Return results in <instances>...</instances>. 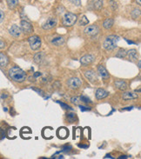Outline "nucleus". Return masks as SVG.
<instances>
[{"label":"nucleus","instance_id":"nucleus-35","mask_svg":"<svg viewBox=\"0 0 141 159\" xmlns=\"http://www.w3.org/2000/svg\"><path fill=\"white\" fill-rule=\"evenodd\" d=\"M4 18V13L2 10H0V23L3 22V20Z\"/></svg>","mask_w":141,"mask_h":159},{"label":"nucleus","instance_id":"nucleus-21","mask_svg":"<svg viewBox=\"0 0 141 159\" xmlns=\"http://www.w3.org/2000/svg\"><path fill=\"white\" fill-rule=\"evenodd\" d=\"M113 23H114V21H113L112 18H107V19H105L104 21L103 26L105 29H111V27H112V25H113Z\"/></svg>","mask_w":141,"mask_h":159},{"label":"nucleus","instance_id":"nucleus-31","mask_svg":"<svg viewBox=\"0 0 141 159\" xmlns=\"http://www.w3.org/2000/svg\"><path fill=\"white\" fill-rule=\"evenodd\" d=\"M110 5H111V9L113 10H117V8H118V4H117V3H116L114 0H111V2H110Z\"/></svg>","mask_w":141,"mask_h":159},{"label":"nucleus","instance_id":"nucleus-18","mask_svg":"<svg viewBox=\"0 0 141 159\" xmlns=\"http://www.w3.org/2000/svg\"><path fill=\"white\" fill-rule=\"evenodd\" d=\"M115 86L119 89H120V90H125L127 89V84L125 81H123V80L115 82Z\"/></svg>","mask_w":141,"mask_h":159},{"label":"nucleus","instance_id":"nucleus-34","mask_svg":"<svg viewBox=\"0 0 141 159\" xmlns=\"http://www.w3.org/2000/svg\"><path fill=\"white\" fill-rule=\"evenodd\" d=\"M79 108H80L81 111H87V110H91V108H90V107L84 106V105H79Z\"/></svg>","mask_w":141,"mask_h":159},{"label":"nucleus","instance_id":"nucleus-2","mask_svg":"<svg viewBox=\"0 0 141 159\" xmlns=\"http://www.w3.org/2000/svg\"><path fill=\"white\" fill-rule=\"evenodd\" d=\"M119 40V38L118 36H115V35H111L109 37H107L105 42H104V48L107 50H114L117 48V44H118V42Z\"/></svg>","mask_w":141,"mask_h":159},{"label":"nucleus","instance_id":"nucleus-22","mask_svg":"<svg viewBox=\"0 0 141 159\" xmlns=\"http://www.w3.org/2000/svg\"><path fill=\"white\" fill-rule=\"evenodd\" d=\"M51 43L56 46H59L65 43V39L62 37H58V38H55L51 40Z\"/></svg>","mask_w":141,"mask_h":159},{"label":"nucleus","instance_id":"nucleus-27","mask_svg":"<svg viewBox=\"0 0 141 159\" xmlns=\"http://www.w3.org/2000/svg\"><path fill=\"white\" fill-rule=\"evenodd\" d=\"M126 55H127V51L125 50V49H120V50L118 51V53L116 54V57L123 58H125Z\"/></svg>","mask_w":141,"mask_h":159},{"label":"nucleus","instance_id":"nucleus-15","mask_svg":"<svg viewBox=\"0 0 141 159\" xmlns=\"http://www.w3.org/2000/svg\"><path fill=\"white\" fill-rule=\"evenodd\" d=\"M45 54L43 51L39 52L34 56V62L36 64H41L45 60Z\"/></svg>","mask_w":141,"mask_h":159},{"label":"nucleus","instance_id":"nucleus-38","mask_svg":"<svg viewBox=\"0 0 141 159\" xmlns=\"http://www.w3.org/2000/svg\"><path fill=\"white\" fill-rule=\"evenodd\" d=\"M137 3H138V4H139V5H140V4H141V0H137Z\"/></svg>","mask_w":141,"mask_h":159},{"label":"nucleus","instance_id":"nucleus-17","mask_svg":"<svg viewBox=\"0 0 141 159\" xmlns=\"http://www.w3.org/2000/svg\"><path fill=\"white\" fill-rule=\"evenodd\" d=\"M98 71H99V75H100L103 78H107L109 77V73H108V71L106 70V69H105L103 65H99V67H98Z\"/></svg>","mask_w":141,"mask_h":159},{"label":"nucleus","instance_id":"nucleus-4","mask_svg":"<svg viewBox=\"0 0 141 159\" xmlns=\"http://www.w3.org/2000/svg\"><path fill=\"white\" fill-rule=\"evenodd\" d=\"M29 44L31 50H36L40 48L41 40L38 36H32L29 38Z\"/></svg>","mask_w":141,"mask_h":159},{"label":"nucleus","instance_id":"nucleus-16","mask_svg":"<svg viewBox=\"0 0 141 159\" xmlns=\"http://www.w3.org/2000/svg\"><path fill=\"white\" fill-rule=\"evenodd\" d=\"M42 134H43V137L46 139H50L52 138V129L50 127H46L43 129L42 131Z\"/></svg>","mask_w":141,"mask_h":159},{"label":"nucleus","instance_id":"nucleus-20","mask_svg":"<svg viewBox=\"0 0 141 159\" xmlns=\"http://www.w3.org/2000/svg\"><path fill=\"white\" fill-rule=\"evenodd\" d=\"M127 55H128V58H129V59L132 60V61H134V60H137L138 58V53H137V50H130L129 51H127Z\"/></svg>","mask_w":141,"mask_h":159},{"label":"nucleus","instance_id":"nucleus-29","mask_svg":"<svg viewBox=\"0 0 141 159\" xmlns=\"http://www.w3.org/2000/svg\"><path fill=\"white\" fill-rule=\"evenodd\" d=\"M80 100H81V102H84V103H85V104H88V103H90V104H91V101L90 100V98H87V97H85V96H81Z\"/></svg>","mask_w":141,"mask_h":159},{"label":"nucleus","instance_id":"nucleus-8","mask_svg":"<svg viewBox=\"0 0 141 159\" xmlns=\"http://www.w3.org/2000/svg\"><path fill=\"white\" fill-rule=\"evenodd\" d=\"M56 25H57V19L55 18H50L43 24V28L45 30H50L54 28Z\"/></svg>","mask_w":141,"mask_h":159},{"label":"nucleus","instance_id":"nucleus-19","mask_svg":"<svg viewBox=\"0 0 141 159\" xmlns=\"http://www.w3.org/2000/svg\"><path fill=\"white\" fill-rule=\"evenodd\" d=\"M7 64H8V58L4 54L0 52V66L5 67Z\"/></svg>","mask_w":141,"mask_h":159},{"label":"nucleus","instance_id":"nucleus-25","mask_svg":"<svg viewBox=\"0 0 141 159\" xmlns=\"http://www.w3.org/2000/svg\"><path fill=\"white\" fill-rule=\"evenodd\" d=\"M79 25H81V26L87 25V24H89V20H88V18H87L85 16H82L80 20L79 21Z\"/></svg>","mask_w":141,"mask_h":159},{"label":"nucleus","instance_id":"nucleus-13","mask_svg":"<svg viewBox=\"0 0 141 159\" xmlns=\"http://www.w3.org/2000/svg\"><path fill=\"white\" fill-rule=\"evenodd\" d=\"M109 95V93L104 89H98L96 91V98L97 99H104L105 98H107Z\"/></svg>","mask_w":141,"mask_h":159},{"label":"nucleus","instance_id":"nucleus-6","mask_svg":"<svg viewBox=\"0 0 141 159\" xmlns=\"http://www.w3.org/2000/svg\"><path fill=\"white\" fill-rule=\"evenodd\" d=\"M21 30L24 31V33L26 34H29V33H31L32 32V26L30 24V23L26 20H22L21 21Z\"/></svg>","mask_w":141,"mask_h":159},{"label":"nucleus","instance_id":"nucleus-7","mask_svg":"<svg viewBox=\"0 0 141 159\" xmlns=\"http://www.w3.org/2000/svg\"><path fill=\"white\" fill-rule=\"evenodd\" d=\"M85 33L88 36H95L99 33V29L97 25H89L85 29Z\"/></svg>","mask_w":141,"mask_h":159},{"label":"nucleus","instance_id":"nucleus-23","mask_svg":"<svg viewBox=\"0 0 141 159\" xmlns=\"http://www.w3.org/2000/svg\"><path fill=\"white\" fill-rule=\"evenodd\" d=\"M93 7L97 10H100L103 7V0H93Z\"/></svg>","mask_w":141,"mask_h":159},{"label":"nucleus","instance_id":"nucleus-30","mask_svg":"<svg viewBox=\"0 0 141 159\" xmlns=\"http://www.w3.org/2000/svg\"><path fill=\"white\" fill-rule=\"evenodd\" d=\"M68 1L70 2L72 4L76 5V6H80L81 2H82V0H68Z\"/></svg>","mask_w":141,"mask_h":159},{"label":"nucleus","instance_id":"nucleus-28","mask_svg":"<svg viewBox=\"0 0 141 159\" xmlns=\"http://www.w3.org/2000/svg\"><path fill=\"white\" fill-rule=\"evenodd\" d=\"M70 100H71V102H72L73 104H79L81 102L80 97H74V98H72Z\"/></svg>","mask_w":141,"mask_h":159},{"label":"nucleus","instance_id":"nucleus-24","mask_svg":"<svg viewBox=\"0 0 141 159\" xmlns=\"http://www.w3.org/2000/svg\"><path fill=\"white\" fill-rule=\"evenodd\" d=\"M6 1H7V4L10 9L15 8L19 4V0H6Z\"/></svg>","mask_w":141,"mask_h":159},{"label":"nucleus","instance_id":"nucleus-26","mask_svg":"<svg viewBox=\"0 0 141 159\" xmlns=\"http://www.w3.org/2000/svg\"><path fill=\"white\" fill-rule=\"evenodd\" d=\"M140 9H134V10L131 11V17L133 18H138L140 17Z\"/></svg>","mask_w":141,"mask_h":159},{"label":"nucleus","instance_id":"nucleus-10","mask_svg":"<svg viewBox=\"0 0 141 159\" xmlns=\"http://www.w3.org/2000/svg\"><path fill=\"white\" fill-rule=\"evenodd\" d=\"M57 134H58V137L59 138H61V139H65L69 136V131H68V129H66V128L61 127V128L58 129Z\"/></svg>","mask_w":141,"mask_h":159},{"label":"nucleus","instance_id":"nucleus-1","mask_svg":"<svg viewBox=\"0 0 141 159\" xmlns=\"http://www.w3.org/2000/svg\"><path fill=\"white\" fill-rule=\"evenodd\" d=\"M9 76L11 79L15 82L22 83L26 78V73L19 67H12L9 70Z\"/></svg>","mask_w":141,"mask_h":159},{"label":"nucleus","instance_id":"nucleus-37","mask_svg":"<svg viewBox=\"0 0 141 159\" xmlns=\"http://www.w3.org/2000/svg\"><path fill=\"white\" fill-rule=\"evenodd\" d=\"M111 158L110 155H106V156L105 157V158Z\"/></svg>","mask_w":141,"mask_h":159},{"label":"nucleus","instance_id":"nucleus-3","mask_svg":"<svg viewBox=\"0 0 141 159\" xmlns=\"http://www.w3.org/2000/svg\"><path fill=\"white\" fill-rule=\"evenodd\" d=\"M77 16L73 13H66L63 18V24L65 26H72L77 22Z\"/></svg>","mask_w":141,"mask_h":159},{"label":"nucleus","instance_id":"nucleus-12","mask_svg":"<svg viewBox=\"0 0 141 159\" xmlns=\"http://www.w3.org/2000/svg\"><path fill=\"white\" fill-rule=\"evenodd\" d=\"M85 78L89 80L90 82H91V83H93V82H95V81L98 80L97 75H96L95 72L92 71V70H86V71L85 72Z\"/></svg>","mask_w":141,"mask_h":159},{"label":"nucleus","instance_id":"nucleus-9","mask_svg":"<svg viewBox=\"0 0 141 159\" xmlns=\"http://www.w3.org/2000/svg\"><path fill=\"white\" fill-rule=\"evenodd\" d=\"M21 31H22L21 28L19 26H18L17 24H13L10 28V30H9V32H10V35L13 36V37H15V38H18V37L20 36Z\"/></svg>","mask_w":141,"mask_h":159},{"label":"nucleus","instance_id":"nucleus-36","mask_svg":"<svg viewBox=\"0 0 141 159\" xmlns=\"http://www.w3.org/2000/svg\"><path fill=\"white\" fill-rule=\"evenodd\" d=\"M4 46H5V44H4V42L3 40L0 38V49H3V48H4Z\"/></svg>","mask_w":141,"mask_h":159},{"label":"nucleus","instance_id":"nucleus-39","mask_svg":"<svg viewBox=\"0 0 141 159\" xmlns=\"http://www.w3.org/2000/svg\"><path fill=\"white\" fill-rule=\"evenodd\" d=\"M139 68L140 69V61H139Z\"/></svg>","mask_w":141,"mask_h":159},{"label":"nucleus","instance_id":"nucleus-32","mask_svg":"<svg viewBox=\"0 0 141 159\" xmlns=\"http://www.w3.org/2000/svg\"><path fill=\"white\" fill-rule=\"evenodd\" d=\"M67 118L70 120V121H74V119H77L76 114H73V113L68 114V115H67Z\"/></svg>","mask_w":141,"mask_h":159},{"label":"nucleus","instance_id":"nucleus-14","mask_svg":"<svg viewBox=\"0 0 141 159\" xmlns=\"http://www.w3.org/2000/svg\"><path fill=\"white\" fill-rule=\"evenodd\" d=\"M138 94L134 93V92H131V91H129V92H125L122 96L123 99L124 100H130V99H136L138 98Z\"/></svg>","mask_w":141,"mask_h":159},{"label":"nucleus","instance_id":"nucleus-5","mask_svg":"<svg viewBox=\"0 0 141 159\" xmlns=\"http://www.w3.org/2000/svg\"><path fill=\"white\" fill-rule=\"evenodd\" d=\"M67 84L70 89H78L82 84V82L78 78H71L67 81Z\"/></svg>","mask_w":141,"mask_h":159},{"label":"nucleus","instance_id":"nucleus-33","mask_svg":"<svg viewBox=\"0 0 141 159\" xmlns=\"http://www.w3.org/2000/svg\"><path fill=\"white\" fill-rule=\"evenodd\" d=\"M57 103H59V104H60L61 106L63 107V109H70V106H69V105H67V104H64V103H62V102H59V101H57Z\"/></svg>","mask_w":141,"mask_h":159},{"label":"nucleus","instance_id":"nucleus-11","mask_svg":"<svg viewBox=\"0 0 141 159\" xmlns=\"http://www.w3.org/2000/svg\"><path fill=\"white\" fill-rule=\"evenodd\" d=\"M94 60V57L91 56V55H85L84 57H82L80 59V64L83 65H87V64H90L91 63L93 62Z\"/></svg>","mask_w":141,"mask_h":159}]
</instances>
